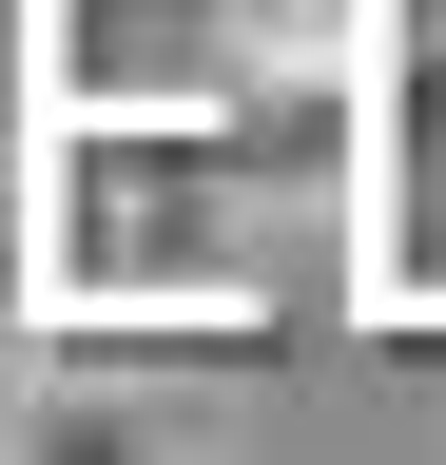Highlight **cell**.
I'll list each match as a JSON object with an SVG mask.
<instances>
[{"label":"cell","mask_w":446,"mask_h":465,"mask_svg":"<svg viewBox=\"0 0 446 465\" xmlns=\"http://www.w3.org/2000/svg\"><path fill=\"white\" fill-rule=\"evenodd\" d=\"M388 0H20V116H213L369 97Z\"/></svg>","instance_id":"obj_1"},{"label":"cell","mask_w":446,"mask_h":465,"mask_svg":"<svg viewBox=\"0 0 446 465\" xmlns=\"http://www.w3.org/2000/svg\"><path fill=\"white\" fill-rule=\"evenodd\" d=\"M0 465H213V427L136 349H59V369H0Z\"/></svg>","instance_id":"obj_2"},{"label":"cell","mask_w":446,"mask_h":465,"mask_svg":"<svg viewBox=\"0 0 446 465\" xmlns=\"http://www.w3.org/2000/svg\"><path fill=\"white\" fill-rule=\"evenodd\" d=\"M388 20H427V39H446V0H388Z\"/></svg>","instance_id":"obj_3"}]
</instances>
